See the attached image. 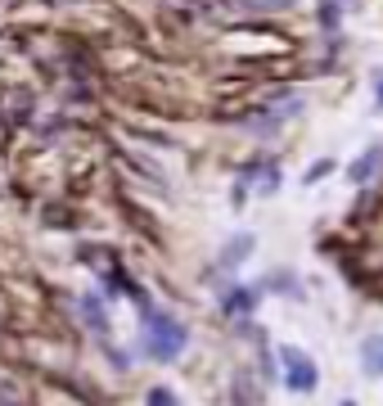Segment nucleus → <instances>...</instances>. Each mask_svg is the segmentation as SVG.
Instances as JSON below:
<instances>
[{
    "instance_id": "obj_8",
    "label": "nucleus",
    "mask_w": 383,
    "mask_h": 406,
    "mask_svg": "<svg viewBox=\"0 0 383 406\" xmlns=\"http://www.w3.org/2000/svg\"><path fill=\"white\" fill-rule=\"evenodd\" d=\"M348 5V0H320V23H325V32H338V9Z\"/></svg>"
},
{
    "instance_id": "obj_13",
    "label": "nucleus",
    "mask_w": 383,
    "mask_h": 406,
    "mask_svg": "<svg viewBox=\"0 0 383 406\" xmlns=\"http://www.w3.org/2000/svg\"><path fill=\"white\" fill-rule=\"evenodd\" d=\"M343 406H356V402H352V397H348V402H343Z\"/></svg>"
},
{
    "instance_id": "obj_3",
    "label": "nucleus",
    "mask_w": 383,
    "mask_h": 406,
    "mask_svg": "<svg viewBox=\"0 0 383 406\" xmlns=\"http://www.w3.org/2000/svg\"><path fill=\"white\" fill-rule=\"evenodd\" d=\"M257 298H262V285H230L221 293V307H226V316H253Z\"/></svg>"
},
{
    "instance_id": "obj_11",
    "label": "nucleus",
    "mask_w": 383,
    "mask_h": 406,
    "mask_svg": "<svg viewBox=\"0 0 383 406\" xmlns=\"http://www.w3.org/2000/svg\"><path fill=\"white\" fill-rule=\"evenodd\" d=\"M149 406H181V402H176V393H171V388H154L149 393Z\"/></svg>"
},
{
    "instance_id": "obj_4",
    "label": "nucleus",
    "mask_w": 383,
    "mask_h": 406,
    "mask_svg": "<svg viewBox=\"0 0 383 406\" xmlns=\"http://www.w3.org/2000/svg\"><path fill=\"white\" fill-rule=\"evenodd\" d=\"M379 167H383V145H370L365 154H356L352 163H348V181H352V186H365Z\"/></svg>"
},
{
    "instance_id": "obj_9",
    "label": "nucleus",
    "mask_w": 383,
    "mask_h": 406,
    "mask_svg": "<svg viewBox=\"0 0 383 406\" xmlns=\"http://www.w3.org/2000/svg\"><path fill=\"white\" fill-rule=\"evenodd\" d=\"M333 167H338V163H333V158H320V163H316V167H307V176H302V186H316V181H320V176H329V171H333Z\"/></svg>"
},
{
    "instance_id": "obj_5",
    "label": "nucleus",
    "mask_w": 383,
    "mask_h": 406,
    "mask_svg": "<svg viewBox=\"0 0 383 406\" xmlns=\"http://www.w3.org/2000/svg\"><path fill=\"white\" fill-rule=\"evenodd\" d=\"M253 249H257V235H248V230H244V235H234V239L226 244V249H221V257H217V266H221V271L239 266V262H244V257H248Z\"/></svg>"
},
{
    "instance_id": "obj_7",
    "label": "nucleus",
    "mask_w": 383,
    "mask_h": 406,
    "mask_svg": "<svg viewBox=\"0 0 383 406\" xmlns=\"http://www.w3.org/2000/svg\"><path fill=\"white\" fill-rule=\"evenodd\" d=\"M81 316L91 321V329H95V334H108V312H104V307L95 303V298H86V303H81Z\"/></svg>"
},
{
    "instance_id": "obj_12",
    "label": "nucleus",
    "mask_w": 383,
    "mask_h": 406,
    "mask_svg": "<svg viewBox=\"0 0 383 406\" xmlns=\"http://www.w3.org/2000/svg\"><path fill=\"white\" fill-rule=\"evenodd\" d=\"M375 108H383V72L375 77Z\"/></svg>"
},
{
    "instance_id": "obj_10",
    "label": "nucleus",
    "mask_w": 383,
    "mask_h": 406,
    "mask_svg": "<svg viewBox=\"0 0 383 406\" xmlns=\"http://www.w3.org/2000/svg\"><path fill=\"white\" fill-rule=\"evenodd\" d=\"M280 190V163H266V181L257 186V194H275Z\"/></svg>"
},
{
    "instance_id": "obj_2",
    "label": "nucleus",
    "mask_w": 383,
    "mask_h": 406,
    "mask_svg": "<svg viewBox=\"0 0 383 406\" xmlns=\"http://www.w3.org/2000/svg\"><path fill=\"white\" fill-rule=\"evenodd\" d=\"M275 356H280V371H284V384H289V393H316L320 371H316V361H311L302 348H293V343H280Z\"/></svg>"
},
{
    "instance_id": "obj_1",
    "label": "nucleus",
    "mask_w": 383,
    "mask_h": 406,
    "mask_svg": "<svg viewBox=\"0 0 383 406\" xmlns=\"http://www.w3.org/2000/svg\"><path fill=\"white\" fill-rule=\"evenodd\" d=\"M140 339H144V352H149L154 361H176V356L185 352V343H190V329H185L176 316H158V312L144 307Z\"/></svg>"
},
{
    "instance_id": "obj_6",
    "label": "nucleus",
    "mask_w": 383,
    "mask_h": 406,
    "mask_svg": "<svg viewBox=\"0 0 383 406\" xmlns=\"http://www.w3.org/2000/svg\"><path fill=\"white\" fill-rule=\"evenodd\" d=\"M361 361H365L370 375H383V334H370L361 343Z\"/></svg>"
}]
</instances>
